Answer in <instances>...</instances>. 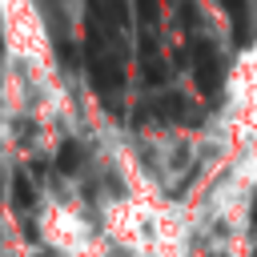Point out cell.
Instances as JSON below:
<instances>
[{
	"instance_id": "6da1fadb",
	"label": "cell",
	"mask_w": 257,
	"mask_h": 257,
	"mask_svg": "<svg viewBox=\"0 0 257 257\" xmlns=\"http://www.w3.org/2000/svg\"><path fill=\"white\" fill-rule=\"evenodd\" d=\"M0 48H4L8 64L28 68L44 84H60L52 24H48L40 0H4L0 4Z\"/></svg>"
},
{
	"instance_id": "7a4b0ae2",
	"label": "cell",
	"mask_w": 257,
	"mask_h": 257,
	"mask_svg": "<svg viewBox=\"0 0 257 257\" xmlns=\"http://www.w3.org/2000/svg\"><path fill=\"white\" fill-rule=\"evenodd\" d=\"M225 128H229V153H245L257 145V36L237 52L225 76Z\"/></svg>"
},
{
	"instance_id": "3957f363",
	"label": "cell",
	"mask_w": 257,
	"mask_h": 257,
	"mask_svg": "<svg viewBox=\"0 0 257 257\" xmlns=\"http://www.w3.org/2000/svg\"><path fill=\"white\" fill-rule=\"evenodd\" d=\"M16 149H20V137H16V124H12V116H4L0 112V169L16 157Z\"/></svg>"
},
{
	"instance_id": "277c9868",
	"label": "cell",
	"mask_w": 257,
	"mask_h": 257,
	"mask_svg": "<svg viewBox=\"0 0 257 257\" xmlns=\"http://www.w3.org/2000/svg\"><path fill=\"white\" fill-rule=\"evenodd\" d=\"M0 4H4V0H0Z\"/></svg>"
}]
</instances>
